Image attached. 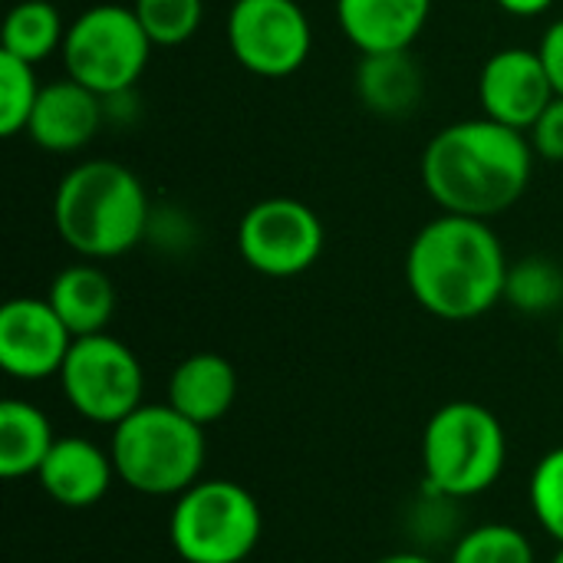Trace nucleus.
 Here are the masks:
<instances>
[{
    "label": "nucleus",
    "instance_id": "f257e3e1",
    "mask_svg": "<svg viewBox=\"0 0 563 563\" xmlns=\"http://www.w3.org/2000/svg\"><path fill=\"white\" fill-rule=\"evenodd\" d=\"M534 148L525 132L488 115L439 129L422 152V185L445 214L495 221L511 211L534 178Z\"/></svg>",
    "mask_w": 563,
    "mask_h": 563
},
{
    "label": "nucleus",
    "instance_id": "f03ea898",
    "mask_svg": "<svg viewBox=\"0 0 563 563\" xmlns=\"http://www.w3.org/2000/svg\"><path fill=\"white\" fill-rule=\"evenodd\" d=\"M508 267L492 221L442 211L416 231L406 251V287L426 313L468 323L505 300Z\"/></svg>",
    "mask_w": 563,
    "mask_h": 563
},
{
    "label": "nucleus",
    "instance_id": "7ed1b4c3",
    "mask_svg": "<svg viewBox=\"0 0 563 563\" xmlns=\"http://www.w3.org/2000/svg\"><path fill=\"white\" fill-rule=\"evenodd\" d=\"M152 201L142 178L109 158L73 165L53 191V228L82 261H112L148 234Z\"/></svg>",
    "mask_w": 563,
    "mask_h": 563
},
{
    "label": "nucleus",
    "instance_id": "20e7f679",
    "mask_svg": "<svg viewBox=\"0 0 563 563\" xmlns=\"http://www.w3.org/2000/svg\"><path fill=\"white\" fill-rule=\"evenodd\" d=\"M109 455L119 482L135 495L178 498L201 482L208 439L198 422L185 419L168 402H142L112 426Z\"/></svg>",
    "mask_w": 563,
    "mask_h": 563
},
{
    "label": "nucleus",
    "instance_id": "39448f33",
    "mask_svg": "<svg viewBox=\"0 0 563 563\" xmlns=\"http://www.w3.org/2000/svg\"><path fill=\"white\" fill-rule=\"evenodd\" d=\"M508 465L501 419L472 399L439 406L422 432V485L455 501L485 495Z\"/></svg>",
    "mask_w": 563,
    "mask_h": 563
},
{
    "label": "nucleus",
    "instance_id": "423d86ee",
    "mask_svg": "<svg viewBox=\"0 0 563 563\" xmlns=\"http://www.w3.org/2000/svg\"><path fill=\"white\" fill-rule=\"evenodd\" d=\"M264 534L257 498L228 478H201L175 498L168 541L185 563H244Z\"/></svg>",
    "mask_w": 563,
    "mask_h": 563
},
{
    "label": "nucleus",
    "instance_id": "0eeeda50",
    "mask_svg": "<svg viewBox=\"0 0 563 563\" xmlns=\"http://www.w3.org/2000/svg\"><path fill=\"white\" fill-rule=\"evenodd\" d=\"M152 49L132 3H92L69 20L59 56L69 79L109 99L135 89Z\"/></svg>",
    "mask_w": 563,
    "mask_h": 563
},
{
    "label": "nucleus",
    "instance_id": "6e6552de",
    "mask_svg": "<svg viewBox=\"0 0 563 563\" xmlns=\"http://www.w3.org/2000/svg\"><path fill=\"white\" fill-rule=\"evenodd\" d=\"M56 379L69 409L92 426H119L145 402L139 356L109 333L79 336Z\"/></svg>",
    "mask_w": 563,
    "mask_h": 563
},
{
    "label": "nucleus",
    "instance_id": "1a4fd4ad",
    "mask_svg": "<svg viewBox=\"0 0 563 563\" xmlns=\"http://www.w3.org/2000/svg\"><path fill=\"white\" fill-rule=\"evenodd\" d=\"M323 244V221L300 198L254 201L238 221V254L261 277L287 280L307 274L320 261Z\"/></svg>",
    "mask_w": 563,
    "mask_h": 563
},
{
    "label": "nucleus",
    "instance_id": "9d476101",
    "mask_svg": "<svg viewBox=\"0 0 563 563\" xmlns=\"http://www.w3.org/2000/svg\"><path fill=\"white\" fill-rule=\"evenodd\" d=\"M224 36L234 63L261 79L294 76L313 49V26L297 0H234Z\"/></svg>",
    "mask_w": 563,
    "mask_h": 563
},
{
    "label": "nucleus",
    "instance_id": "9b49d317",
    "mask_svg": "<svg viewBox=\"0 0 563 563\" xmlns=\"http://www.w3.org/2000/svg\"><path fill=\"white\" fill-rule=\"evenodd\" d=\"M76 336L46 297H13L0 310V366L7 376L40 383L59 376Z\"/></svg>",
    "mask_w": 563,
    "mask_h": 563
},
{
    "label": "nucleus",
    "instance_id": "f8f14e48",
    "mask_svg": "<svg viewBox=\"0 0 563 563\" xmlns=\"http://www.w3.org/2000/svg\"><path fill=\"white\" fill-rule=\"evenodd\" d=\"M554 86L538 49L505 46L492 53L478 73V102L482 115L511 125L528 135L538 115L551 106Z\"/></svg>",
    "mask_w": 563,
    "mask_h": 563
},
{
    "label": "nucleus",
    "instance_id": "ddd939ff",
    "mask_svg": "<svg viewBox=\"0 0 563 563\" xmlns=\"http://www.w3.org/2000/svg\"><path fill=\"white\" fill-rule=\"evenodd\" d=\"M102 122H106V99L79 86L76 79L63 76L40 89L26 135L43 152L69 155L86 148L99 135Z\"/></svg>",
    "mask_w": 563,
    "mask_h": 563
},
{
    "label": "nucleus",
    "instance_id": "4468645a",
    "mask_svg": "<svg viewBox=\"0 0 563 563\" xmlns=\"http://www.w3.org/2000/svg\"><path fill=\"white\" fill-rule=\"evenodd\" d=\"M115 465L109 449L96 445L92 439L82 435H63L53 442L46 462L36 472V482L46 498H53L63 508H92L99 505L112 482H115Z\"/></svg>",
    "mask_w": 563,
    "mask_h": 563
},
{
    "label": "nucleus",
    "instance_id": "2eb2a0df",
    "mask_svg": "<svg viewBox=\"0 0 563 563\" xmlns=\"http://www.w3.org/2000/svg\"><path fill=\"white\" fill-rule=\"evenodd\" d=\"M429 13L432 0H336V23L360 56L412 49Z\"/></svg>",
    "mask_w": 563,
    "mask_h": 563
},
{
    "label": "nucleus",
    "instance_id": "dca6fc26",
    "mask_svg": "<svg viewBox=\"0 0 563 563\" xmlns=\"http://www.w3.org/2000/svg\"><path fill=\"white\" fill-rule=\"evenodd\" d=\"M238 369L221 353H191L168 376V406L201 429L221 422L238 402Z\"/></svg>",
    "mask_w": 563,
    "mask_h": 563
},
{
    "label": "nucleus",
    "instance_id": "f3484780",
    "mask_svg": "<svg viewBox=\"0 0 563 563\" xmlns=\"http://www.w3.org/2000/svg\"><path fill=\"white\" fill-rule=\"evenodd\" d=\"M356 99L363 109L383 119H406L426 96L422 66L409 49L402 53H366L356 63Z\"/></svg>",
    "mask_w": 563,
    "mask_h": 563
},
{
    "label": "nucleus",
    "instance_id": "a211bd4d",
    "mask_svg": "<svg viewBox=\"0 0 563 563\" xmlns=\"http://www.w3.org/2000/svg\"><path fill=\"white\" fill-rule=\"evenodd\" d=\"M46 300H49V307L59 313V320L69 327V333L76 340L92 336V333H106V327L115 317L112 277L96 261L63 267L53 277V284L46 290Z\"/></svg>",
    "mask_w": 563,
    "mask_h": 563
},
{
    "label": "nucleus",
    "instance_id": "6ab92c4d",
    "mask_svg": "<svg viewBox=\"0 0 563 563\" xmlns=\"http://www.w3.org/2000/svg\"><path fill=\"white\" fill-rule=\"evenodd\" d=\"M56 442L49 416L26 402V399H3L0 402V475L16 478H36L40 465L46 462L49 449Z\"/></svg>",
    "mask_w": 563,
    "mask_h": 563
},
{
    "label": "nucleus",
    "instance_id": "aec40b11",
    "mask_svg": "<svg viewBox=\"0 0 563 563\" xmlns=\"http://www.w3.org/2000/svg\"><path fill=\"white\" fill-rule=\"evenodd\" d=\"M66 26L69 23H63V13L49 0H20L0 26V49L40 66L63 49Z\"/></svg>",
    "mask_w": 563,
    "mask_h": 563
},
{
    "label": "nucleus",
    "instance_id": "412c9836",
    "mask_svg": "<svg viewBox=\"0 0 563 563\" xmlns=\"http://www.w3.org/2000/svg\"><path fill=\"white\" fill-rule=\"evenodd\" d=\"M505 303L525 317H548L563 307V267L544 254L521 257L508 267Z\"/></svg>",
    "mask_w": 563,
    "mask_h": 563
},
{
    "label": "nucleus",
    "instance_id": "4be33fe9",
    "mask_svg": "<svg viewBox=\"0 0 563 563\" xmlns=\"http://www.w3.org/2000/svg\"><path fill=\"white\" fill-rule=\"evenodd\" d=\"M449 563H538V558L521 528L492 521L459 534Z\"/></svg>",
    "mask_w": 563,
    "mask_h": 563
},
{
    "label": "nucleus",
    "instance_id": "5701e85b",
    "mask_svg": "<svg viewBox=\"0 0 563 563\" xmlns=\"http://www.w3.org/2000/svg\"><path fill=\"white\" fill-rule=\"evenodd\" d=\"M40 89L43 86L36 82V66L0 49V135L3 139L26 132Z\"/></svg>",
    "mask_w": 563,
    "mask_h": 563
},
{
    "label": "nucleus",
    "instance_id": "b1692460",
    "mask_svg": "<svg viewBox=\"0 0 563 563\" xmlns=\"http://www.w3.org/2000/svg\"><path fill=\"white\" fill-rule=\"evenodd\" d=\"M132 10L155 46L188 43L205 20V0H132Z\"/></svg>",
    "mask_w": 563,
    "mask_h": 563
},
{
    "label": "nucleus",
    "instance_id": "393cba45",
    "mask_svg": "<svg viewBox=\"0 0 563 563\" xmlns=\"http://www.w3.org/2000/svg\"><path fill=\"white\" fill-rule=\"evenodd\" d=\"M528 501L541 531L563 544V445L538 459L528 485Z\"/></svg>",
    "mask_w": 563,
    "mask_h": 563
},
{
    "label": "nucleus",
    "instance_id": "a878e982",
    "mask_svg": "<svg viewBox=\"0 0 563 563\" xmlns=\"http://www.w3.org/2000/svg\"><path fill=\"white\" fill-rule=\"evenodd\" d=\"M528 142L541 162L563 165V99L554 96L551 106L538 115V122L528 129Z\"/></svg>",
    "mask_w": 563,
    "mask_h": 563
},
{
    "label": "nucleus",
    "instance_id": "bb28decb",
    "mask_svg": "<svg viewBox=\"0 0 563 563\" xmlns=\"http://www.w3.org/2000/svg\"><path fill=\"white\" fill-rule=\"evenodd\" d=\"M538 53H541V59H544V66H548L554 96H561L563 99V16L561 20H554V23L544 30L541 43H538Z\"/></svg>",
    "mask_w": 563,
    "mask_h": 563
},
{
    "label": "nucleus",
    "instance_id": "cd10ccee",
    "mask_svg": "<svg viewBox=\"0 0 563 563\" xmlns=\"http://www.w3.org/2000/svg\"><path fill=\"white\" fill-rule=\"evenodd\" d=\"M505 13H511V16H541V13H548L558 0H495Z\"/></svg>",
    "mask_w": 563,
    "mask_h": 563
},
{
    "label": "nucleus",
    "instance_id": "c85d7f7f",
    "mask_svg": "<svg viewBox=\"0 0 563 563\" xmlns=\"http://www.w3.org/2000/svg\"><path fill=\"white\" fill-rule=\"evenodd\" d=\"M373 563H435L429 554H422V551H396V554H386V558H379V561Z\"/></svg>",
    "mask_w": 563,
    "mask_h": 563
},
{
    "label": "nucleus",
    "instance_id": "c756f323",
    "mask_svg": "<svg viewBox=\"0 0 563 563\" xmlns=\"http://www.w3.org/2000/svg\"><path fill=\"white\" fill-rule=\"evenodd\" d=\"M551 563H563V544H558V554L551 558Z\"/></svg>",
    "mask_w": 563,
    "mask_h": 563
},
{
    "label": "nucleus",
    "instance_id": "7c9ffc66",
    "mask_svg": "<svg viewBox=\"0 0 563 563\" xmlns=\"http://www.w3.org/2000/svg\"><path fill=\"white\" fill-rule=\"evenodd\" d=\"M558 346H561V356H563V320H561V330H558Z\"/></svg>",
    "mask_w": 563,
    "mask_h": 563
}]
</instances>
